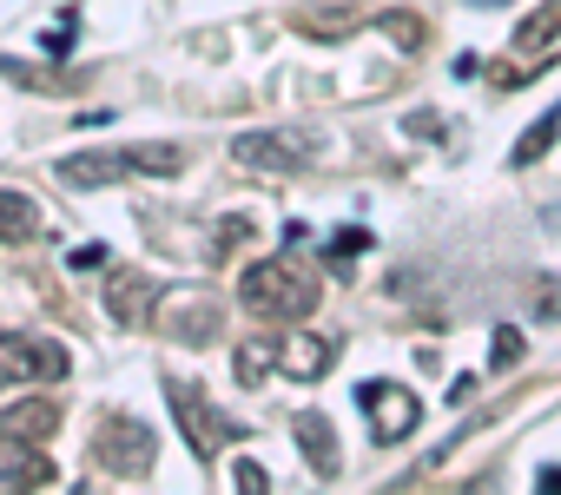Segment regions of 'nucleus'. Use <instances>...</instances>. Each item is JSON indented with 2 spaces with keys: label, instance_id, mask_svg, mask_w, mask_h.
Instances as JSON below:
<instances>
[{
  "label": "nucleus",
  "instance_id": "f257e3e1",
  "mask_svg": "<svg viewBox=\"0 0 561 495\" xmlns=\"http://www.w3.org/2000/svg\"><path fill=\"white\" fill-rule=\"evenodd\" d=\"M238 298H244V311H257L271 324H305L318 311V272L305 258H291V252H277V258L244 265Z\"/></svg>",
  "mask_w": 561,
  "mask_h": 495
},
{
  "label": "nucleus",
  "instance_id": "f03ea898",
  "mask_svg": "<svg viewBox=\"0 0 561 495\" xmlns=\"http://www.w3.org/2000/svg\"><path fill=\"white\" fill-rule=\"evenodd\" d=\"M185 165V152L179 146H119V152H73V159H60V179L67 185H113V179H126V172H152V179H165V172H179Z\"/></svg>",
  "mask_w": 561,
  "mask_h": 495
},
{
  "label": "nucleus",
  "instance_id": "7ed1b4c3",
  "mask_svg": "<svg viewBox=\"0 0 561 495\" xmlns=\"http://www.w3.org/2000/svg\"><path fill=\"white\" fill-rule=\"evenodd\" d=\"M152 324H159L165 337H179V344H211L218 324H225V311H218V298H205L198 285H172V291H159Z\"/></svg>",
  "mask_w": 561,
  "mask_h": 495
},
{
  "label": "nucleus",
  "instance_id": "20e7f679",
  "mask_svg": "<svg viewBox=\"0 0 561 495\" xmlns=\"http://www.w3.org/2000/svg\"><path fill=\"white\" fill-rule=\"evenodd\" d=\"M311 152H318V139H311L305 126H277V133H244V139H231V159L251 165V172H271V179L305 172Z\"/></svg>",
  "mask_w": 561,
  "mask_h": 495
},
{
  "label": "nucleus",
  "instance_id": "39448f33",
  "mask_svg": "<svg viewBox=\"0 0 561 495\" xmlns=\"http://www.w3.org/2000/svg\"><path fill=\"white\" fill-rule=\"evenodd\" d=\"M165 403H172V416H179V429H185V442H192V456H198V462H211V456L238 436V423H231V416H218L205 396H192V383H185V377H165Z\"/></svg>",
  "mask_w": 561,
  "mask_h": 495
},
{
  "label": "nucleus",
  "instance_id": "423d86ee",
  "mask_svg": "<svg viewBox=\"0 0 561 495\" xmlns=\"http://www.w3.org/2000/svg\"><path fill=\"white\" fill-rule=\"evenodd\" d=\"M357 403H364V416H370V436H377V442H403V436L423 423L416 390H403V383H390V377L364 383V390H357Z\"/></svg>",
  "mask_w": 561,
  "mask_h": 495
},
{
  "label": "nucleus",
  "instance_id": "0eeeda50",
  "mask_svg": "<svg viewBox=\"0 0 561 495\" xmlns=\"http://www.w3.org/2000/svg\"><path fill=\"white\" fill-rule=\"evenodd\" d=\"M41 377H67V350L47 337H0V396L14 383H41Z\"/></svg>",
  "mask_w": 561,
  "mask_h": 495
},
{
  "label": "nucleus",
  "instance_id": "6e6552de",
  "mask_svg": "<svg viewBox=\"0 0 561 495\" xmlns=\"http://www.w3.org/2000/svg\"><path fill=\"white\" fill-rule=\"evenodd\" d=\"M554 47H561V0H541V8H535L522 27H515V41H508V54L522 60L508 80H535V73H541L535 60H548Z\"/></svg>",
  "mask_w": 561,
  "mask_h": 495
},
{
  "label": "nucleus",
  "instance_id": "1a4fd4ad",
  "mask_svg": "<svg viewBox=\"0 0 561 495\" xmlns=\"http://www.w3.org/2000/svg\"><path fill=\"white\" fill-rule=\"evenodd\" d=\"M93 449H100V462H106L113 475H146V469H152V429L133 423V416H113Z\"/></svg>",
  "mask_w": 561,
  "mask_h": 495
},
{
  "label": "nucleus",
  "instance_id": "9d476101",
  "mask_svg": "<svg viewBox=\"0 0 561 495\" xmlns=\"http://www.w3.org/2000/svg\"><path fill=\"white\" fill-rule=\"evenodd\" d=\"M271 344H277V377H285V383H318L331 370V357H337V344L311 337V331H285V337H271Z\"/></svg>",
  "mask_w": 561,
  "mask_h": 495
},
{
  "label": "nucleus",
  "instance_id": "9b49d317",
  "mask_svg": "<svg viewBox=\"0 0 561 495\" xmlns=\"http://www.w3.org/2000/svg\"><path fill=\"white\" fill-rule=\"evenodd\" d=\"M159 278H146V272H113L106 278V311H113V324H146L152 318V304H159Z\"/></svg>",
  "mask_w": 561,
  "mask_h": 495
},
{
  "label": "nucleus",
  "instance_id": "f8f14e48",
  "mask_svg": "<svg viewBox=\"0 0 561 495\" xmlns=\"http://www.w3.org/2000/svg\"><path fill=\"white\" fill-rule=\"evenodd\" d=\"M0 482L14 488H47L54 482V462L41 442H21V436H0Z\"/></svg>",
  "mask_w": 561,
  "mask_h": 495
},
{
  "label": "nucleus",
  "instance_id": "ddd939ff",
  "mask_svg": "<svg viewBox=\"0 0 561 495\" xmlns=\"http://www.w3.org/2000/svg\"><path fill=\"white\" fill-rule=\"evenodd\" d=\"M54 429H60V403H47V396H27V403H14V410H0V436L47 442Z\"/></svg>",
  "mask_w": 561,
  "mask_h": 495
},
{
  "label": "nucleus",
  "instance_id": "4468645a",
  "mask_svg": "<svg viewBox=\"0 0 561 495\" xmlns=\"http://www.w3.org/2000/svg\"><path fill=\"white\" fill-rule=\"evenodd\" d=\"M41 231H47V218L27 192H0V244H27Z\"/></svg>",
  "mask_w": 561,
  "mask_h": 495
},
{
  "label": "nucleus",
  "instance_id": "2eb2a0df",
  "mask_svg": "<svg viewBox=\"0 0 561 495\" xmlns=\"http://www.w3.org/2000/svg\"><path fill=\"white\" fill-rule=\"evenodd\" d=\"M298 449L311 456V469L331 482L337 475V442H331V423L324 416H298Z\"/></svg>",
  "mask_w": 561,
  "mask_h": 495
},
{
  "label": "nucleus",
  "instance_id": "dca6fc26",
  "mask_svg": "<svg viewBox=\"0 0 561 495\" xmlns=\"http://www.w3.org/2000/svg\"><path fill=\"white\" fill-rule=\"evenodd\" d=\"M554 133H561V106H548V113H541V119H535V126H528V133L515 139L508 165H515V172H528V165H535V159H541V152L554 146Z\"/></svg>",
  "mask_w": 561,
  "mask_h": 495
},
{
  "label": "nucleus",
  "instance_id": "f3484780",
  "mask_svg": "<svg viewBox=\"0 0 561 495\" xmlns=\"http://www.w3.org/2000/svg\"><path fill=\"white\" fill-rule=\"evenodd\" d=\"M271 370H277V344H271V337L238 344V377H244V383H264Z\"/></svg>",
  "mask_w": 561,
  "mask_h": 495
},
{
  "label": "nucleus",
  "instance_id": "a211bd4d",
  "mask_svg": "<svg viewBox=\"0 0 561 495\" xmlns=\"http://www.w3.org/2000/svg\"><path fill=\"white\" fill-rule=\"evenodd\" d=\"M244 231H251V218H238V211H231V218H218V238H211V258H225V252H231V244H238Z\"/></svg>",
  "mask_w": 561,
  "mask_h": 495
},
{
  "label": "nucleus",
  "instance_id": "6ab92c4d",
  "mask_svg": "<svg viewBox=\"0 0 561 495\" xmlns=\"http://www.w3.org/2000/svg\"><path fill=\"white\" fill-rule=\"evenodd\" d=\"M231 482H238V488H244V495H264V488H271V475H264V469H257V462H251V456H244V462H238V469H231Z\"/></svg>",
  "mask_w": 561,
  "mask_h": 495
},
{
  "label": "nucleus",
  "instance_id": "aec40b11",
  "mask_svg": "<svg viewBox=\"0 0 561 495\" xmlns=\"http://www.w3.org/2000/svg\"><path fill=\"white\" fill-rule=\"evenodd\" d=\"M522 357V337H515V324H502L495 331V364H515Z\"/></svg>",
  "mask_w": 561,
  "mask_h": 495
},
{
  "label": "nucleus",
  "instance_id": "412c9836",
  "mask_svg": "<svg viewBox=\"0 0 561 495\" xmlns=\"http://www.w3.org/2000/svg\"><path fill=\"white\" fill-rule=\"evenodd\" d=\"M100 265H106L100 244H80V252H73V272H100Z\"/></svg>",
  "mask_w": 561,
  "mask_h": 495
},
{
  "label": "nucleus",
  "instance_id": "4be33fe9",
  "mask_svg": "<svg viewBox=\"0 0 561 495\" xmlns=\"http://www.w3.org/2000/svg\"><path fill=\"white\" fill-rule=\"evenodd\" d=\"M535 311H541V318H554V311H561V285H541V298H535Z\"/></svg>",
  "mask_w": 561,
  "mask_h": 495
},
{
  "label": "nucleus",
  "instance_id": "5701e85b",
  "mask_svg": "<svg viewBox=\"0 0 561 495\" xmlns=\"http://www.w3.org/2000/svg\"><path fill=\"white\" fill-rule=\"evenodd\" d=\"M469 396H476V377H456V383H449V403H456V410H462V403H469Z\"/></svg>",
  "mask_w": 561,
  "mask_h": 495
},
{
  "label": "nucleus",
  "instance_id": "b1692460",
  "mask_svg": "<svg viewBox=\"0 0 561 495\" xmlns=\"http://www.w3.org/2000/svg\"><path fill=\"white\" fill-rule=\"evenodd\" d=\"M541 488H548V495H561V469H541Z\"/></svg>",
  "mask_w": 561,
  "mask_h": 495
}]
</instances>
